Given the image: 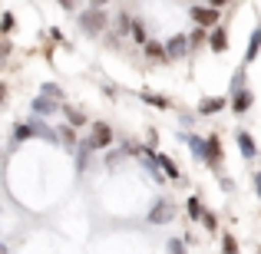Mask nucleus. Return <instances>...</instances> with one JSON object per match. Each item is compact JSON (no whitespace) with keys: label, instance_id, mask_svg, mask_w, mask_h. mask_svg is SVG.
Listing matches in <instances>:
<instances>
[{"label":"nucleus","instance_id":"4468645a","mask_svg":"<svg viewBox=\"0 0 261 254\" xmlns=\"http://www.w3.org/2000/svg\"><path fill=\"white\" fill-rule=\"evenodd\" d=\"M146 57H149V60H162V63H166V60H169V53H166V46H162V43L149 40V43H146Z\"/></svg>","mask_w":261,"mask_h":254},{"label":"nucleus","instance_id":"9b49d317","mask_svg":"<svg viewBox=\"0 0 261 254\" xmlns=\"http://www.w3.org/2000/svg\"><path fill=\"white\" fill-rule=\"evenodd\" d=\"M222 106H225V99H222V96H208V99H202V102H198V116H212V112H218Z\"/></svg>","mask_w":261,"mask_h":254},{"label":"nucleus","instance_id":"b1692460","mask_svg":"<svg viewBox=\"0 0 261 254\" xmlns=\"http://www.w3.org/2000/svg\"><path fill=\"white\" fill-rule=\"evenodd\" d=\"M169 254H185V241H182V238H172V241H169Z\"/></svg>","mask_w":261,"mask_h":254},{"label":"nucleus","instance_id":"c756f323","mask_svg":"<svg viewBox=\"0 0 261 254\" xmlns=\"http://www.w3.org/2000/svg\"><path fill=\"white\" fill-rule=\"evenodd\" d=\"M0 102H7V86L0 83Z\"/></svg>","mask_w":261,"mask_h":254},{"label":"nucleus","instance_id":"20e7f679","mask_svg":"<svg viewBox=\"0 0 261 254\" xmlns=\"http://www.w3.org/2000/svg\"><path fill=\"white\" fill-rule=\"evenodd\" d=\"M80 30L89 33V37H99V33L106 30V13H102V10H86V13H80Z\"/></svg>","mask_w":261,"mask_h":254},{"label":"nucleus","instance_id":"bb28decb","mask_svg":"<svg viewBox=\"0 0 261 254\" xmlns=\"http://www.w3.org/2000/svg\"><path fill=\"white\" fill-rule=\"evenodd\" d=\"M60 7H63V10H76V0H57Z\"/></svg>","mask_w":261,"mask_h":254},{"label":"nucleus","instance_id":"423d86ee","mask_svg":"<svg viewBox=\"0 0 261 254\" xmlns=\"http://www.w3.org/2000/svg\"><path fill=\"white\" fill-rule=\"evenodd\" d=\"M202 162L208 168H222V142H218V135H208L205 139V155H202Z\"/></svg>","mask_w":261,"mask_h":254},{"label":"nucleus","instance_id":"aec40b11","mask_svg":"<svg viewBox=\"0 0 261 254\" xmlns=\"http://www.w3.org/2000/svg\"><path fill=\"white\" fill-rule=\"evenodd\" d=\"M43 96L53 99V102H60V99H63V89H60L57 83H43Z\"/></svg>","mask_w":261,"mask_h":254},{"label":"nucleus","instance_id":"f8f14e48","mask_svg":"<svg viewBox=\"0 0 261 254\" xmlns=\"http://www.w3.org/2000/svg\"><path fill=\"white\" fill-rule=\"evenodd\" d=\"M33 112H40V116H57V102L46 99V96H40V99H33Z\"/></svg>","mask_w":261,"mask_h":254},{"label":"nucleus","instance_id":"72a5a7b5","mask_svg":"<svg viewBox=\"0 0 261 254\" xmlns=\"http://www.w3.org/2000/svg\"><path fill=\"white\" fill-rule=\"evenodd\" d=\"M258 254H261V251H258Z\"/></svg>","mask_w":261,"mask_h":254},{"label":"nucleus","instance_id":"39448f33","mask_svg":"<svg viewBox=\"0 0 261 254\" xmlns=\"http://www.w3.org/2000/svg\"><path fill=\"white\" fill-rule=\"evenodd\" d=\"M189 17L195 20L202 30H215V26H218V10H215V7H192Z\"/></svg>","mask_w":261,"mask_h":254},{"label":"nucleus","instance_id":"a211bd4d","mask_svg":"<svg viewBox=\"0 0 261 254\" xmlns=\"http://www.w3.org/2000/svg\"><path fill=\"white\" fill-rule=\"evenodd\" d=\"M142 102H149L155 109H169V99L166 96H155V93H142Z\"/></svg>","mask_w":261,"mask_h":254},{"label":"nucleus","instance_id":"2eb2a0df","mask_svg":"<svg viewBox=\"0 0 261 254\" xmlns=\"http://www.w3.org/2000/svg\"><path fill=\"white\" fill-rule=\"evenodd\" d=\"M182 139L185 142H189V149H192V155H195V159H202V155H205V139H198V135H182Z\"/></svg>","mask_w":261,"mask_h":254},{"label":"nucleus","instance_id":"5701e85b","mask_svg":"<svg viewBox=\"0 0 261 254\" xmlns=\"http://www.w3.org/2000/svg\"><path fill=\"white\" fill-rule=\"evenodd\" d=\"M202 224H205V231H215V228H218V215L205 211V215H202Z\"/></svg>","mask_w":261,"mask_h":254},{"label":"nucleus","instance_id":"4be33fe9","mask_svg":"<svg viewBox=\"0 0 261 254\" xmlns=\"http://www.w3.org/2000/svg\"><path fill=\"white\" fill-rule=\"evenodd\" d=\"M66 119H70V126H86V116L83 112H76V109H70V106H66Z\"/></svg>","mask_w":261,"mask_h":254},{"label":"nucleus","instance_id":"473e14b6","mask_svg":"<svg viewBox=\"0 0 261 254\" xmlns=\"http://www.w3.org/2000/svg\"><path fill=\"white\" fill-rule=\"evenodd\" d=\"M96 4H106V0H96Z\"/></svg>","mask_w":261,"mask_h":254},{"label":"nucleus","instance_id":"6ab92c4d","mask_svg":"<svg viewBox=\"0 0 261 254\" xmlns=\"http://www.w3.org/2000/svg\"><path fill=\"white\" fill-rule=\"evenodd\" d=\"M23 139H33V129H30V122H20V126L13 129V142H23Z\"/></svg>","mask_w":261,"mask_h":254},{"label":"nucleus","instance_id":"7c9ffc66","mask_svg":"<svg viewBox=\"0 0 261 254\" xmlns=\"http://www.w3.org/2000/svg\"><path fill=\"white\" fill-rule=\"evenodd\" d=\"M222 4H228V0H212V7H215V10H218V7H222Z\"/></svg>","mask_w":261,"mask_h":254},{"label":"nucleus","instance_id":"c85d7f7f","mask_svg":"<svg viewBox=\"0 0 261 254\" xmlns=\"http://www.w3.org/2000/svg\"><path fill=\"white\" fill-rule=\"evenodd\" d=\"M10 53V43H0V57H7Z\"/></svg>","mask_w":261,"mask_h":254},{"label":"nucleus","instance_id":"f03ea898","mask_svg":"<svg viewBox=\"0 0 261 254\" xmlns=\"http://www.w3.org/2000/svg\"><path fill=\"white\" fill-rule=\"evenodd\" d=\"M80 146H86L89 152L109 149V146H113V129H109L106 122H93V129H89V139H86V142H80Z\"/></svg>","mask_w":261,"mask_h":254},{"label":"nucleus","instance_id":"dca6fc26","mask_svg":"<svg viewBox=\"0 0 261 254\" xmlns=\"http://www.w3.org/2000/svg\"><path fill=\"white\" fill-rule=\"evenodd\" d=\"M129 37H133L136 43H142V46L149 43V37H146V26H142V20H133V26H129Z\"/></svg>","mask_w":261,"mask_h":254},{"label":"nucleus","instance_id":"f257e3e1","mask_svg":"<svg viewBox=\"0 0 261 254\" xmlns=\"http://www.w3.org/2000/svg\"><path fill=\"white\" fill-rule=\"evenodd\" d=\"M251 102H255V96L245 89V70L242 73H235V79H231V112H248L251 109Z\"/></svg>","mask_w":261,"mask_h":254},{"label":"nucleus","instance_id":"f3484780","mask_svg":"<svg viewBox=\"0 0 261 254\" xmlns=\"http://www.w3.org/2000/svg\"><path fill=\"white\" fill-rule=\"evenodd\" d=\"M258 53H261V26H258L255 33H251V43H248V63L258 57Z\"/></svg>","mask_w":261,"mask_h":254},{"label":"nucleus","instance_id":"6e6552de","mask_svg":"<svg viewBox=\"0 0 261 254\" xmlns=\"http://www.w3.org/2000/svg\"><path fill=\"white\" fill-rule=\"evenodd\" d=\"M155 162H159V168H162V175H166V178H172V182H178V178H182L178 165H175L172 159H169L166 152H155Z\"/></svg>","mask_w":261,"mask_h":254},{"label":"nucleus","instance_id":"393cba45","mask_svg":"<svg viewBox=\"0 0 261 254\" xmlns=\"http://www.w3.org/2000/svg\"><path fill=\"white\" fill-rule=\"evenodd\" d=\"M10 30H13V17L4 13V17H0V33H10Z\"/></svg>","mask_w":261,"mask_h":254},{"label":"nucleus","instance_id":"cd10ccee","mask_svg":"<svg viewBox=\"0 0 261 254\" xmlns=\"http://www.w3.org/2000/svg\"><path fill=\"white\" fill-rule=\"evenodd\" d=\"M251 182H255V191H258V198H261V172H255V178H251Z\"/></svg>","mask_w":261,"mask_h":254},{"label":"nucleus","instance_id":"1a4fd4ad","mask_svg":"<svg viewBox=\"0 0 261 254\" xmlns=\"http://www.w3.org/2000/svg\"><path fill=\"white\" fill-rule=\"evenodd\" d=\"M235 142H238V149H242V155H245V159H255V155H258V149H255V139H251V135L248 132H242V129H238V135H235Z\"/></svg>","mask_w":261,"mask_h":254},{"label":"nucleus","instance_id":"9d476101","mask_svg":"<svg viewBox=\"0 0 261 254\" xmlns=\"http://www.w3.org/2000/svg\"><path fill=\"white\" fill-rule=\"evenodd\" d=\"M208 46H212L215 53H225V50H228V33H225L222 26H215V30L208 33Z\"/></svg>","mask_w":261,"mask_h":254},{"label":"nucleus","instance_id":"2f4dec72","mask_svg":"<svg viewBox=\"0 0 261 254\" xmlns=\"http://www.w3.org/2000/svg\"><path fill=\"white\" fill-rule=\"evenodd\" d=\"M0 254H10V251H7V244H0Z\"/></svg>","mask_w":261,"mask_h":254},{"label":"nucleus","instance_id":"412c9836","mask_svg":"<svg viewBox=\"0 0 261 254\" xmlns=\"http://www.w3.org/2000/svg\"><path fill=\"white\" fill-rule=\"evenodd\" d=\"M222 254H242V251H238L235 235H225V238H222Z\"/></svg>","mask_w":261,"mask_h":254},{"label":"nucleus","instance_id":"ddd939ff","mask_svg":"<svg viewBox=\"0 0 261 254\" xmlns=\"http://www.w3.org/2000/svg\"><path fill=\"white\" fill-rule=\"evenodd\" d=\"M185 211H189V218L192 221H202V202H198V195H189V202H185Z\"/></svg>","mask_w":261,"mask_h":254},{"label":"nucleus","instance_id":"a878e982","mask_svg":"<svg viewBox=\"0 0 261 254\" xmlns=\"http://www.w3.org/2000/svg\"><path fill=\"white\" fill-rule=\"evenodd\" d=\"M189 40H192V46H198V43H202V40H205V30H202V26H198V30H195V33H192V37H189Z\"/></svg>","mask_w":261,"mask_h":254},{"label":"nucleus","instance_id":"7ed1b4c3","mask_svg":"<svg viewBox=\"0 0 261 254\" xmlns=\"http://www.w3.org/2000/svg\"><path fill=\"white\" fill-rule=\"evenodd\" d=\"M175 218V205H172V198H155V205L149 208V224H169Z\"/></svg>","mask_w":261,"mask_h":254},{"label":"nucleus","instance_id":"0eeeda50","mask_svg":"<svg viewBox=\"0 0 261 254\" xmlns=\"http://www.w3.org/2000/svg\"><path fill=\"white\" fill-rule=\"evenodd\" d=\"M189 50H192V40L185 37V33H175V37L166 43L169 60H182V57H189Z\"/></svg>","mask_w":261,"mask_h":254}]
</instances>
